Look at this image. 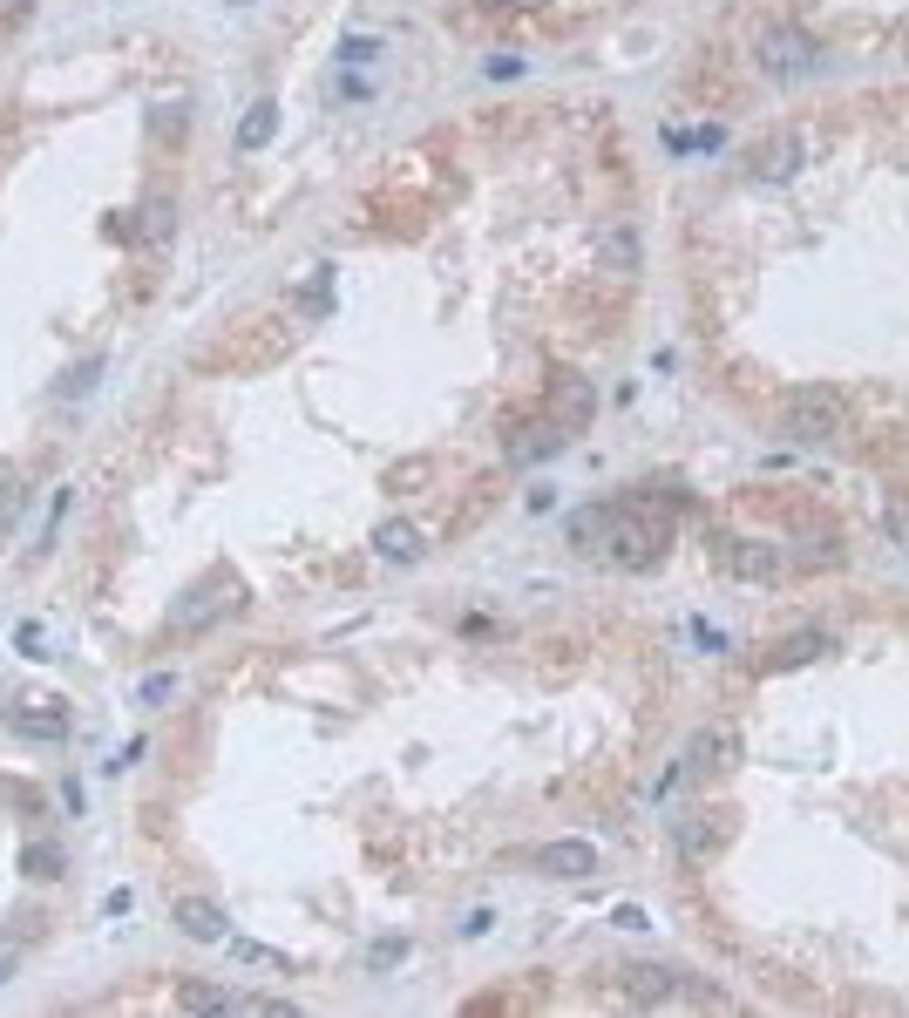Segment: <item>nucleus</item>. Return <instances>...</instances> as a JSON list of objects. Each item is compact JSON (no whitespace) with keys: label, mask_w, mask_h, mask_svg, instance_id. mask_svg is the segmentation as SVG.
Wrapping results in <instances>:
<instances>
[{"label":"nucleus","mask_w":909,"mask_h":1018,"mask_svg":"<svg viewBox=\"0 0 909 1018\" xmlns=\"http://www.w3.org/2000/svg\"><path fill=\"white\" fill-rule=\"evenodd\" d=\"M489 75H496V82H509V75H523V55H496V62H489Z\"/></svg>","instance_id":"34"},{"label":"nucleus","mask_w":909,"mask_h":1018,"mask_svg":"<svg viewBox=\"0 0 909 1018\" xmlns=\"http://www.w3.org/2000/svg\"><path fill=\"white\" fill-rule=\"evenodd\" d=\"M822 652H835V638H828L822 625H800V631H787L781 646L767 652V672H794V666H815Z\"/></svg>","instance_id":"13"},{"label":"nucleus","mask_w":909,"mask_h":1018,"mask_svg":"<svg viewBox=\"0 0 909 1018\" xmlns=\"http://www.w3.org/2000/svg\"><path fill=\"white\" fill-rule=\"evenodd\" d=\"M605 258L631 273V265H638V238H631V232H611V238H605Z\"/></svg>","instance_id":"27"},{"label":"nucleus","mask_w":909,"mask_h":1018,"mask_svg":"<svg viewBox=\"0 0 909 1018\" xmlns=\"http://www.w3.org/2000/svg\"><path fill=\"white\" fill-rule=\"evenodd\" d=\"M489 924H496L489 909H468V917H462V937H489Z\"/></svg>","instance_id":"33"},{"label":"nucleus","mask_w":909,"mask_h":1018,"mask_svg":"<svg viewBox=\"0 0 909 1018\" xmlns=\"http://www.w3.org/2000/svg\"><path fill=\"white\" fill-rule=\"evenodd\" d=\"M143 754H149V740L136 733V740H130V747H116V754H110V761H102V768H110V774H123V768H136Z\"/></svg>","instance_id":"30"},{"label":"nucleus","mask_w":909,"mask_h":1018,"mask_svg":"<svg viewBox=\"0 0 909 1018\" xmlns=\"http://www.w3.org/2000/svg\"><path fill=\"white\" fill-rule=\"evenodd\" d=\"M618 991L645 1011H665V1005H700V1011H720L726 991L706 985L700 971H672V964H624L618 971Z\"/></svg>","instance_id":"2"},{"label":"nucleus","mask_w":909,"mask_h":1018,"mask_svg":"<svg viewBox=\"0 0 909 1018\" xmlns=\"http://www.w3.org/2000/svg\"><path fill=\"white\" fill-rule=\"evenodd\" d=\"M62 801H69V809H75V815H82V809H89V794H82V781H75V774H69V781H62Z\"/></svg>","instance_id":"35"},{"label":"nucleus","mask_w":909,"mask_h":1018,"mask_svg":"<svg viewBox=\"0 0 909 1018\" xmlns=\"http://www.w3.org/2000/svg\"><path fill=\"white\" fill-rule=\"evenodd\" d=\"M373 551H381L388 564H414L421 557V529L414 523H381L373 529Z\"/></svg>","instance_id":"18"},{"label":"nucleus","mask_w":909,"mask_h":1018,"mask_svg":"<svg viewBox=\"0 0 909 1018\" xmlns=\"http://www.w3.org/2000/svg\"><path fill=\"white\" fill-rule=\"evenodd\" d=\"M102 373H110V360H102V353H89L82 367H69L62 381H55V394H62V401H82V394H95V388H102Z\"/></svg>","instance_id":"20"},{"label":"nucleus","mask_w":909,"mask_h":1018,"mask_svg":"<svg viewBox=\"0 0 909 1018\" xmlns=\"http://www.w3.org/2000/svg\"><path fill=\"white\" fill-rule=\"evenodd\" d=\"M794 171H800V143H794V136H781V143H761V150H754V177H761V184H787Z\"/></svg>","instance_id":"16"},{"label":"nucleus","mask_w":909,"mask_h":1018,"mask_svg":"<svg viewBox=\"0 0 909 1018\" xmlns=\"http://www.w3.org/2000/svg\"><path fill=\"white\" fill-rule=\"evenodd\" d=\"M34 14V0H0V28H21Z\"/></svg>","instance_id":"32"},{"label":"nucleus","mask_w":909,"mask_h":1018,"mask_svg":"<svg viewBox=\"0 0 909 1018\" xmlns=\"http://www.w3.org/2000/svg\"><path fill=\"white\" fill-rule=\"evenodd\" d=\"M8 733H21L34 747H55V740H69V713H55V707H14Z\"/></svg>","instance_id":"14"},{"label":"nucleus","mask_w":909,"mask_h":1018,"mask_svg":"<svg viewBox=\"0 0 909 1018\" xmlns=\"http://www.w3.org/2000/svg\"><path fill=\"white\" fill-rule=\"evenodd\" d=\"M720 564H726V577H740V584H781V570H787L781 544H761V537H726V544H720Z\"/></svg>","instance_id":"7"},{"label":"nucleus","mask_w":909,"mask_h":1018,"mask_svg":"<svg viewBox=\"0 0 909 1018\" xmlns=\"http://www.w3.org/2000/svg\"><path fill=\"white\" fill-rule=\"evenodd\" d=\"M720 143H726L720 130H672V123H665V150H672V156H692V150H720Z\"/></svg>","instance_id":"21"},{"label":"nucleus","mask_w":909,"mask_h":1018,"mask_svg":"<svg viewBox=\"0 0 909 1018\" xmlns=\"http://www.w3.org/2000/svg\"><path fill=\"white\" fill-rule=\"evenodd\" d=\"M815 62H822L815 34H800V28H767V34H761V69H767V75L794 82V75H808Z\"/></svg>","instance_id":"6"},{"label":"nucleus","mask_w":909,"mask_h":1018,"mask_svg":"<svg viewBox=\"0 0 909 1018\" xmlns=\"http://www.w3.org/2000/svg\"><path fill=\"white\" fill-rule=\"evenodd\" d=\"M564 442H570V428L544 414V421H529V428H516V435H509L503 449H509V462H516V469H529V462H544V455H557Z\"/></svg>","instance_id":"11"},{"label":"nucleus","mask_w":909,"mask_h":1018,"mask_svg":"<svg viewBox=\"0 0 909 1018\" xmlns=\"http://www.w3.org/2000/svg\"><path fill=\"white\" fill-rule=\"evenodd\" d=\"M726 842H733V815L726 809H685V815H672V849L685 855V863H713Z\"/></svg>","instance_id":"4"},{"label":"nucleus","mask_w":909,"mask_h":1018,"mask_svg":"<svg viewBox=\"0 0 909 1018\" xmlns=\"http://www.w3.org/2000/svg\"><path fill=\"white\" fill-rule=\"evenodd\" d=\"M611 924H618V930H652V917H645L638 903H618V909H611Z\"/></svg>","instance_id":"31"},{"label":"nucleus","mask_w":909,"mask_h":1018,"mask_svg":"<svg viewBox=\"0 0 909 1018\" xmlns=\"http://www.w3.org/2000/svg\"><path fill=\"white\" fill-rule=\"evenodd\" d=\"M62 870H69L62 842H28V849H21V876H34V883H55Z\"/></svg>","instance_id":"19"},{"label":"nucleus","mask_w":909,"mask_h":1018,"mask_svg":"<svg viewBox=\"0 0 909 1018\" xmlns=\"http://www.w3.org/2000/svg\"><path fill=\"white\" fill-rule=\"evenodd\" d=\"M14 646H21V659H48V652H41V646H48L41 618H21V625H14Z\"/></svg>","instance_id":"24"},{"label":"nucleus","mask_w":909,"mask_h":1018,"mask_svg":"<svg viewBox=\"0 0 909 1018\" xmlns=\"http://www.w3.org/2000/svg\"><path fill=\"white\" fill-rule=\"evenodd\" d=\"M848 428V408H841V394L835 388H787L781 394V435L787 442H800V449H828L835 435Z\"/></svg>","instance_id":"3"},{"label":"nucleus","mask_w":909,"mask_h":1018,"mask_svg":"<svg viewBox=\"0 0 909 1018\" xmlns=\"http://www.w3.org/2000/svg\"><path fill=\"white\" fill-rule=\"evenodd\" d=\"M225 944H231V957H238V964H265V971H292V964H286L279 950H265V944H251V937H225Z\"/></svg>","instance_id":"23"},{"label":"nucleus","mask_w":909,"mask_h":1018,"mask_svg":"<svg viewBox=\"0 0 909 1018\" xmlns=\"http://www.w3.org/2000/svg\"><path fill=\"white\" fill-rule=\"evenodd\" d=\"M171 232H177V197H143V210H136V245H171Z\"/></svg>","instance_id":"15"},{"label":"nucleus","mask_w":909,"mask_h":1018,"mask_svg":"<svg viewBox=\"0 0 909 1018\" xmlns=\"http://www.w3.org/2000/svg\"><path fill=\"white\" fill-rule=\"evenodd\" d=\"M733 754H740V740H733V733H720V727H706V733H692V747H685V761H679V768H672V774L659 781V794H672L679 781H700V774H720V768H726Z\"/></svg>","instance_id":"8"},{"label":"nucleus","mask_w":909,"mask_h":1018,"mask_svg":"<svg viewBox=\"0 0 909 1018\" xmlns=\"http://www.w3.org/2000/svg\"><path fill=\"white\" fill-rule=\"evenodd\" d=\"M238 605H245V584L238 577H210V584H197L184 605H171V631H204V625H218Z\"/></svg>","instance_id":"5"},{"label":"nucleus","mask_w":909,"mask_h":1018,"mask_svg":"<svg viewBox=\"0 0 909 1018\" xmlns=\"http://www.w3.org/2000/svg\"><path fill=\"white\" fill-rule=\"evenodd\" d=\"M171 924H177L190 944H225V937H231L225 903H210V896H177V903H171Z\"/></svg>","instance_id":"10"},{"label":"nucleus","mask_w":909,"mask_h":1018,"mask_svg":"<svg viewBox=\"0 0 909 1018\" xmlns=\"http://www.w3.org/2000/svg\"><path fill=\"white\" fill-rule=\"evenodd\" d=\"M564 537L598 557V564H618V570H659L665 551H672V510L665 496H624V503H583L570 510Z\"/></svg>","instance_id":"1"},{"label":"nucleus","mask_w":909,"mask_h":1018,"mask_svg":"<svg viewBox=\"0 0 909 1018\" xmlns=\"http://www.w3.org/2000/svg\"><path fill=\"white\" fill-rule=\"evenodd\" d=\"M21 510H28V490H21V482H8V490H0V529H14Z\"/></svg>","instance_id":"29"},{"label":"nucleus","mask_w":909,"mask_h":1018,"mask_svg":"<svg viewBox=\"0 0 909 1018\" xmlns=\"http://www.w3.org/2000/svg\"><path fill=\"white\" fill-rule=\"evenodd\" d=\"M272 136H279V102L265 95V102H251V110H245V123H238V150H265Z\"/></svg>","instance_id":"17"},{"label":"nucleus","mask_w":909,"mask_h":1018,"mask_svg":"<svg viewBox=\"0 0 909 1018\" xmlns=\"http://www.w3.org/2000/svg\"><path fill=\"white\" fill-rule=\"evenodd\" d=\"M171 692H177V672H149V679H143V692H136V700H143V707H164V700H171Z\"/></svg>","instance_id":"26"},{"label":"nucleus","mask_w":909,"mask_h":1018,"mask_svg":"<svg viewBox=\"0 0 909 1018\" xmlns=\"http://www.w3.org/2000/svg\"><path fill=\"white\" fill-rule=\"evenodd\" d=\"M373 55H381V41H373V34H353V41H340V62H373Z\"/></svg>","instance_id":"28"},{"label":"nucleus","mask_w":909,"mask_h":1018,"mask_svg":"<svg viewBox=\"0 0 909 1018\" xmlns=\"http://www.w3.org/2000/svg\"><path fill=\"white\" fill-rule=\"evenodd\" d=\"M483 8H509V0H483Z\"/></svg>","instance_id":"38"},{"label":"nucleus","mask_w":909,"mask_h":1018,"mask_svg":"<svg viewBox=\"0 0 909 1018\" xmlns=\"http://www.w3.org/2000/svg\"><path fill=\"white\" fill-rule=\"evenodd\" d=\"M407 957H414V944H407V937H381V944L366 950V971H394V964H407Z\"/></svg>","instance_id":"22"},{"label":"nucleus","mask_w":909,"mask_h":1018,"mask_svg":"<svg viewBox=\"0 0 909 1018\" xmlns=\"http://www.w3.org/2000/svg\"><path fill=\"white\" fill-rule=\"evenodd\" d=\"M509 8H550V0H509Z\"/></svg>","instance_id":"37"},{"label":"nucleus","mask_w":909,"mask_h":1018,"mask_svg":"<svg viewBox=\"0 0 909 1018\" xmlns=\"http://www.w3.org/2000/svg\"><path fill=\"white\" fill-rule=\"evenodd\" d=\"M529 863H537V876H570V883H577V876H591V870H598V849L570 835V842H544L537 855H529Z\"/></svg>","instance_id":"12"},{"label":"nucleus","mask_w":909,"mask_h":1018,"mask_svg":"<svg viewBox=\"0 0 909 1018\" xmlns=\"http://www.w3.org/2000/svg\"><path fill=\"white\" fill-rule=\"evenodd\" d=\"M14 964H21V950H0V985L14 978Z\"/></svg>","instance_id":"36"},{"label":"nucleus","mask_w":909,"mask_h":1018,"mask_svg":"<svg viewBox=\"0 0 909 1018\" xmlns=\"http://www.w3.org/2000/svg\"><path fill=\"white\" fill-rule=\"evenodd\" d=\"M156 136H164V143L190 136V110H177V102H171V110H156Z\"/></svg>","instance_id":"25"},{"label":"nucleus","mask_w":909,"mask_h":1018,"mask_svg":"<svg viewBox=\"0 0 909 1018\" xmlns=\"http://www.w3.org/2000/svg\"><path fill=\"white\" fill-rule=\"evenodd\" d=\"M550 421H564L570 435H583V428L598 421V388L583 381V373H557L550 381Z\"/></svg>","instance_id":"9"}]
</instances>
